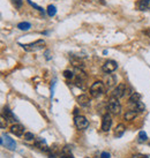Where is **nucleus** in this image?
<instances>
[{
  "mask_svg": "<svg viewBox=\"0 0 150 158\" xmlns=\"http://www.w3.org/2000/svg\"><path fill=\"white\" fill-rule=\"evenodd\" d=\"M45 45V40H38L34 42V43H29V44H21V46L23 48L24 51L27 52H36V51H40L44 48Z\"/></svg>",
  "mask_w": 150,
  "mask_h": 158,
  "instance_id": "nucleus-1",
  "label": "nucleus"
},
{
  "mask_svg": "<svg viewBox=\"0 0 150 158\" xmlns=\"http://www.w3.org/2000/svg\"><path fill=\"white\" fill-rule=\"evenodd\" d=\"M107 110L110 111L112 114H119L121 111V105L117 97H111L109 104H107Z\"/></svg>",
  "mask_w": 150,
  "mask_h": 158,
  "instance_id": "nucleus-2",
  "label": "nucleus"
},
{
  "mask_svg": "<svg viewBox=\"0 0 150 158\" xmlns=\"http://www.w3.org/2000/svg\"><path fill=\"white\" fill-rule=\"evenodd\" d=\"M103 92H104V83L101 82V81L95 82V83H93V85L90 87V95L93 97L101 96Z\"/></svg>",
  "mask_w": 150,
  "mask_h": 158,
  "instance_id": "nucleus-3",
  "label": "nucleus"
},
{
  "mask_svg": "<svg viewBox=\"0 0 150 158\" xmlns=\"http://www.w3.org/2000/svg\"><path fill=\"white\" fill-rule=\"evenodd\" d=\"M74 123L76 128L80 129V131H83V129H87L89 126V121L87 120L85 117L83 115H76L74 118Z\"/></svg>",
  "mask_w": 150,
  "mask_h": 158,
  "instance_id": "nucleus-4",
  "label": "nucleus"
},
{
  "mask_svg": "<svg viewBox=\"0 0 150 158\" xmlns=\"http://www.w3.org/2000/svg\"><path fill=\"white\" fill-rule=\"evenodd\" d=\"M117 68H118V64H117L115 60H107V61L102 66L103 72L106 73V74H111V73H113Z\"/></svg>",
  "mask_w": 150,
  "mask_h": 158,
  "instance_id": "nucleus-5",
  "label": "nucleus"
},
{
  "mask_svg": "<svg viewBox=\"0 0 150 158\" xmlns=\"http://www.w3.org/2000/svg\"><path fill=\"white\" fill-rule=\"evenodd\" d=\"M2 139H1V144H4L7 149L9 150H15L16 149V143H15V141L13 139H10L8 135H2L1 136Z\"/></svg>",
  "mask_w": 150,
  "mask_h": 158,
  "instance_id": "nucleus-6",
  "label": "nucleus"
},
{
  "mask_svg": "<svg viewBox=\"0 0 150 158\" xmlns=\"http://www.w3.org/2000/svg\"><path fill=\"white\" fill-rule=\"evenodd\" d=\"M111 126H112V119H111L110 114H105L103 117V120H102V131L103 132H109Z\"/></svg>",
  "mask_w": 150,
  "mask_h": 158,
  "instance_id": "nucleus-7",
  "label": "nucleus"
},
{
  "mask_svg": "<svg viewBox=\"0 0 150 158\" xmlns=\"http://www.w3.org/2000/svg\"><path fill=\"white\" fill-rule=\"evenodd\" d=\"M126 90H127V87L125 83H119L117 85V88L115 89L113 91V97H117V98H121V97L125 96L126 94Z\"/></svg>",
  "mask_w": 150,
  "mask_h": 158,
  "instance_id": "nucleus-8",
  "label": "nucleus"
},
{
  "mask_svg": "<svg viewBox=\"0 0 150 158\" xmlns=\"http://www.w3.org/2000/svg\"><path fill=\"white\" fill-rule=\"evenodd\" d=\"M10 133L16 136H22L24 134V127L20 123H15L10 127Z\"/></svg>",
  "mask_w": 150,
  "mask_h": 158,
  "instance_id": "nucleus-9",
  "label": "nucleus"
},
{
  "mask_svg": "<svg viewBox=\"0 0 150 158\" xmlns=\"http://www.w3.org/2000/svg\"><path fill=\"white\" fill-rule=\"evenodd\" d=\"M2 117H4L7 121H10V123H16V121H18L16 117H15L13 114V112L10 110H8V109H4V111H2Z\"/></svg>",
  "mask_w": 150,
  "mask_h": 158,
  "instance_id": "nucleus-10",
  "label": "nucleus"
},
{
  "mask_svg": "<svg viewBox=\"0 0 150 158\" xmlns=\"http://www.w3.org/2000/svg\"><path fill=\"white\" fill-rule=\"evenodd\" d=\"M104 82H105V85L107 88H111V87H113L117 82V80H115V76L112 74H107L105 76V79H104Z\"/></svg>",
  "mask_w": 150,
  "mask_h": 158,
  "instance_id": "nucleus-11",
  "label": "nucleus"
},
{
  "mask_svg": "<svg viewBox=\"0 0 150 158\" xmlns=\"http://www.w3.org/2000/svg\"><path fill=\"white\" fill-rule=\"evenodd\" d=\"M35 145L40 150H44V151H48V150H49V147H48V144H46L45 140L40 139H40H36V140H35Z\"/></svg>",
  "mask_w": 150,
  "mask_h": 158,
  "instance_id": "nucleus-12",
  "label": "nucleus"
},
{
  "mask_svg": "<svg viewBox=\"0 0 150 158\" xmlns=\"http://www.w3.org/2000/svg\"><path fill=\"white\" fill-rule=\"evenodd\" d=\"M77 103H79L81 106H88L89 104H90V99H89V97L87 96V95H84V94H82V95H80L79 97H77Z\"/></svg>",
  "mask_w": 150,
  "mask_h": 158,
  "instance_id": "nucleus-13",
  "label": "nucleus"
},
{
  "mask_svg": "<svg viewBox=\"0 0 150 158\" xmlns=\"http://www.w3.org/2000/svg\"><path fill=\"white\" fill-rule=\"evenodd\" d=\"M137 6L140 10H150V0H140Z\"/></svg>",
  "mask_w": 150,
  "mask_h": 158,
  "instance_id": "nucleus-14",
  "label": "nucleus"
},
{
  "mask_svg": "<svg viewBox=\"0 0 150 158\" xmlns=\"http://www.w3.org/2000/svg\"><path fill=\"white\" fill-rule=\"evenodd\" d=\"M137 115V112L134 110H131V111H127L126 113H125V120H127V121H132V120H134V119L136 118Z\"/></svg>",
  "mask_w": 150,
  "mask_h": 158,
  "instance_id": "nucleus-15",
  "label": "nucleus"
},
{
  "mask_svg": "<svg viewBox=\"0 0 150 158\" xmlns=\"http://www.w3.org/2000/svg\"><path fill=\"white\" fill-rule=\"evenodd\" d=\"M125 125L124 123H119L118 126H117V128H115V135L117 136V137H120V136H123V134L125 133Z\"/></svg>",
  "mask_w": 150,
  "mask_h": 158,
  "instance_id": "nucleus-16",
  "label": "nucleus"
},
{
  "mask_svg": "<svg viewBox=\"0 0 150 158\" xmlns=\"http://www.w3.org/2000/svg\"><path fill=\"white\" fill-rule=\"evenodd\" d=\"M141 101V95L139 94V92H133L132 95H131V97H129V102L131 103H137V102Z\"/></svg>",
  "mask_w": 150,
  "mask_h": 158,
  "instance_id": "nucleus-17",
  "label": "nucleus"
},
{
  "mask_svg": "<svg viewBox=\"0 0 150 158\" xmlns=\"http://www.w3.org/2000/svg\"><path fill=\"white\" fill-rule=\"evenodd\" d=\"M18 28L20 29V30L27 31V30H29V29H30L31 26H30V23L29 22H21V23H19L18 24Z\"/></svg>",
  "mask_w": 150,
  "mask_h": 158,
  "instance_id": "nucleus-18",
  "label": "nucleus"
},
{
  "mask_svg": "<svg viewBox=\"0 0 150 158\" xmlns=\"http://www.w3.org/2000/svg\"><path fill=\"white\" fill-rule=\"evenodd\" d=\"M46 10H48V15H49V16H51V18H52V16H54V15H56V13H57V8H56L53 5H50Z\"/></svg>",
  "mask_w": 150,
  "mask_h": 158,
  "instance_id": "nucleus-19",
  "label": "nucleus"
},
{
  "mask_svg": "<svg viewBox=\"0 0 150 158\" xmlns=\"http://www.w3.org/2000/svg\"><path fill=\"white\" fill-rule=\"evenodd\" d=\"M147 140H148V136H147L146 133H144V132L139 133V135H137V141H139L140 143H142V142H146Z\"/></svg>",
  "mask_w": 150,
  "mask_h": 158,
  "instance_id": "nucleus-20",
  "label": "nucleus"
},
{
  "mask_svg": "<svg viewBox=\"0 0 150 158\" xmlns=\"http://www.w3.org/2000/svg\"><path fill=\"white\" fill-rule=\"evenodd\" d=\"M135 107H136V111H139V112H144V110H146V106L141 101L135 103Z\"/></svg>",
  "mask_w": 150,
  "mask_h": 158,
  "instance_id": "nucleus-21",
  "label": "nucleus"
},
{
  "mask_svg": "<svg viewBox=\"0 0 150 158\" xmlns=\"http://www.w3.org/2000/svg\"><path fill=\"white\" fill-rule=\"evenodd\" d=\"M64 76H65L66 79H73V77H74V73H73L72 70L66 69V70H64Z\"/></svg>",
  "mask_w": 150,
  "mask_h": 158,
  "instance_id": "nucleus-22",
  "label": "nucleus"
},
{
  "mask_svg": "<svg viewBox=\"0 0 150 158\" xmlns=\"http://www.w3.org/2000/svg\"><path fill=\"white\" fill-rule=\"evenodd\" d=\"M34 139H35V135H34L32 133H30V132L24 133V140L26 141H32Z\"/></svg>",
  "mask_w": 150,
  "mask_h": 158,
  "instance_id": "nucleus-23",
  "label": "nucleus"
},
{
  "mask_svg": "<svg viewBox=\"0 0 150 158\" xmlns=\"http://www.w3.org/2000/svg\"><path fill=\"white\" fill-rule=\"evenodd\" d=\"M28 2H29V4H30L31 6H32V7H35L36 9H38V10H40V12H43V8H42V7H40V6H38V5L34 4V2H32V1H31V0H28Z\"/></svg>",
  "mask_w": 150,
  "mask_h": 158,
  "instance_id": "nucleus-24",
  "label": "nucleus"
},
{
  "mask_svg": "<svg viewBox=\"0 0 150 158\" xmlns=\"http://www.w3.org/2000/svg\"><path fill=\"white\" fill-rule=\"evenodd\" d=\"M60 158H74L72 156L71 152H62V155L60 156Z\"/></svg>",
  "mask_w": 150,
  "mask_h": 158,
  "instance_id": "nucleus-25",
  "label": "nucleus"
},
{
  "mask_svg": "<svg viewBox=\"0 0 150 158\" xmlns=\"http://www.w3.org/2000/svg\"><path fill=\"white\" fill-rule=\"evenodd\" d=\"M132 158H149L147 155H142V154H135L133 155Z\"/></svg>",
  "mask_w": 150,
  "mask_h": 158,
  "instance_id": "nucleus-26",
  "label": "nucleus"
},
{
  "mask_svg": "<svg viewBox=\"0 0 150 158\" xmlns=\"http://www.w3.org/2000/svg\"><path fill=\"white\" fill-rule=\"evenodd\" d=\"M13 4L18 7V8H20L21 6H22V0H13Z\"/></svg>",
  "mask_w": 150,
  "mask_h": 158,
  "instance_id": "nucleus-27",
  "label": "nucleus"
},
{
  "mask_svg": "<svg viewBox=\"0 0 150 158\" xmlns=\"http://www.w3.org/2000/svg\"><path fill=\"white\" fill-rule=\"evenodd\" d=\"M101 158H110V154L106 152V151H103L101 154Z\"/></svg>",
  "mask_w": 150,
  "mask_h": 158,
  "instance_id": "nucleus-28",
  "label": "nucleus"
},
{
  "mask_svg": "<svg viewBox=\"0 0 150 158\" xmlns=\"http://www.w3.org/2000/svg\"><path fill=\"white\" fill-rule=\"evenodd\" d=\"M5 118L4 117H1V128H5V126H6V123H5Z\"/></svg>",
  "mask_w": 150,
  "mask_h": 158,
  "instance_id": "nucleus-29",
  "label": "nucleus"
},
{
  "mask_svg": "<svg viewBox=\"0 0 150 158\" xmlns=\"http://www.w3.org/2000/svg\"><path fill=\"white\" fill-rule=\"evenodd\" d=\"M144 34H146L147 36H149V37H150V29H149V30H146V31H144Z\"/></svg>",
  "mask_w": 150,
  "mask_h": 158,
  "instance_id": "nucleus-30",
  "label": "nucleus"
},
{
  "mask_svg": "<svg viewBox=\"0 0 150 158\" xmlns=\"http://www.w3.org/2000/svg\"><path fill=\"white\" fill-rule=\"evenodd\" d=\"M85 158H89V157H85Z\"/></svg>",
  "mask_w": 150,
  "mask_h": 158,
  "instance_id": "nucleus-31",
  "label": "nucleus"
}]
</instances>
